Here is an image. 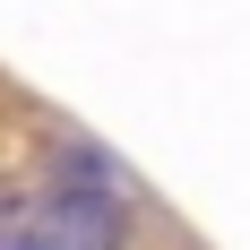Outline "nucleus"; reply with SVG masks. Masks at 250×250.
Wrapping results in <instances>:
<instances>
[{"instance_id":"f257e3e1","label":"nucleus","mask_w":250,"mask_h":250,"mask_svg":"<svg viewBox=\"0 0 250 250\" xmlns=\"http://www.w3.org/2000/svg\"><path fill=\"white\" fill-rule=\"evenodd\" d=\"M121 225H129L121 181H52L43 207H35V225H26V242L35 250H112Z\"/></svg>"},{"instance_id":"f03ea898","label":"nucleus","mask_w":250,"mask_h":250,"mask_svg":"<svg viewBox=\"0 0 250 250\" xmlns=\"http://www.w3.org/2000/svg\"><path fill=\"white\" fill-rule=\"evenodd\" d=\"M0 250H35V242H26V225H18V233H0Z\"/></svg>"}]
</instances>
